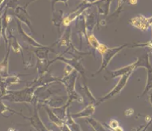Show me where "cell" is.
<instances>
[{"instance_id":"cell-1","label":"cell","mask_w":152,"mask_h":131,"mask_svg":"<svg viewBox=\"0 0 152 131\" xmlns=\"http://www.w3.org/2000/svg\"><path fill=\"white\" fill-rule=\"evenodd\" d=\"M36 88H38L37 85L35 86L26 87L17 91H7V94L2 99L15 102H30L33 100L34 93Z\"/></svg>"},{"instance_id":"cell-2","label":"cell","mask_w":152,"mask_h":131,"mask_svg":"<svg viewBox=\"0 0 152 131\" xmlns=\"http://www.w3.org/2000/svg\"><path fill=\"white\" fill-rule=\"evenodd\" d=\"M138 67H144L147 70V80H146V84H145V89L142 93V96H144L152 88V66L150 62L148 53H146L142 57H139L137 60L136 61L135 69L138 68Z\"/></svg>"},{"instance_id":"cell-3","label":"cell","mask_w":152,"mask_h":131,"mask_svg":"<svg viewBox=\"0 0 152 131\" xmlns=\"http://www.w3.org/2000/svg\"><path fill=\"white\" fill-rule=\"evenodd\" d=\"M132 72H130V73H128V74H126V75H122V76L120 77V79H119V82L117 83V85H116L115 86L107 93V94L105 95L102 98H100L96 104L98 105L99 103H101V102H103L106 101V100H108V99H110V98L115 97L116 95L119 94V93L122 91L123 88H124L125 85H127V83L129 81V79L130 78V75H132Z\"/></svg>"},{"instance_id":"cell-4","label":"cell","mask_w":152,"mask_h":131,"mask_svg":"<svg viewBox=\"0 0 152 131\" xmlns=\"http://www.w3.org/2000/svg\"><path fill=\"white\" fill-rule=\"evenodd\" d=\"M76 77H77V72H73L72 74L69 75L68 77L63 79V81L61 82L65 85L66 89H67L69 97V101L71 102L72 100H77L79 102H82L83 99L78 93H76L75 89Z\"/></svg>"},{"instance_id":"cell-5","label":"cell","mask_w":152,"mask_h":131,"mask_svg":"<svg viewBox=\"0 0 152 131\" xmlns=\"http://www.w3.org/2000/svg\"><path fill=\"white\" fill-rule=\"evenodd\" d=\"M129 44H124V45H120L119 47H115V48H108L106 52H104V54L102 55V66L100 69L97 71L93 74V75H96V74H99L100 72L102 71V70L106 69L107 67V66L109 65V63L111 61V59L115 57V56L121 50H123L124 49H125L126 47H129Z\"/></svg>"},{"instance_id":"cell-6","label":"cell","mask_w":152,"mask_h":131,"mask_svg":"<svg viewBox=\"0 0 152 131\" xmlns=\"http://www.w3.org/2000/svg\"><path fill=\"white\" fill-rule=\"evenodd\" d=\"M129 24L133 27L141 29L142 31H146L152 25V16L145 17L142 15H138L130 20Z\"/></svg>"},{"instance_id":"cell-7","label":"cell","mask_w":152,"mask_h":131,"mask_svg":"<svg viewBox=\"0 0 152 131\" xmlns=\"http://www.w3.org/2000/svg\"><path fill=\"white\" fill-rule=\"evenodd\" d=\"M13 14L17 16L18 21L25 23L33 31L32 24H31V21H30L31 19H30V16H29V14L27 13L26 6H16L13 9Z\"/></svg>"},{"instance_id":"cell-8","label":"cell","mask_w":152,"mask_h":131,"mask_svg":"<svg viewBox=\"0 0 152 131\" xmlns=\"http://www.w3.org/2000/svg\"><path fill=\"white\" fill-rule=\"evenodd\" d=\"M17 30L19 32V35H20V37L22 38L24 41H26V43H28L30 45L34 46V47H36V48H41V47H43L44 45H42L41 43H39V42L35 41L34 39L31 37V36L28 35L24 31L23 28L21 26V22L20 21H17Z\"/></svg>"},{"instance_id":"cell-9","label":"cell","mask_w":152,"mask_h":131,"mask_svg":"<svg viewBox=\"0 0 152 131\" xmlns=\"http://www.w3.org/2000/svg\"><path fill=\"white\" fill-rule=\"evenodd\" d=\"M11 45L7 47V54L2 62H0V76L1 79L6 78L9 76L8 74V62H9V54H10Z\"/></svg>"},{"instance_id":"cell-10","label":"cell","mask_w":152,"mask_h":131,"mask_svg":"<svg viewBox=\"0 0 152 131\" xmlns=\"http://www.w3.org/2000/svg\"><path fill=\"white\" fill-rule=\"evenodd\" d=\"M30 121L31 125L38 131H49L47 129L46 126L43 124L42 121L40 120L39 116L36 108L34 109V113L33 114V116L30 118Z\"/></svg>"},{"instance_id":"cell-11","label":"cell","mask_w":152,"mask_h":131,"mask_svg":"<svg viewBox=\"0 0 152 131\" xmlns=\"http://www.w3.org/2000/svg\"><path fill=\"white\" fill-rule=\"evenodd\" d=\"M135 69V62H133L132 64H130L129 66H126L123 68L118 69V70H115V71H109L110 75H111V78H115V77H118V76H122V75H124L128 73H130V72H132Z\"/></svg>"},{"instance_id":"cell-12","label":"cell","mask_w":152,"mask_h":131,"mask_svg":"<svg viewBox=\"0 0 152 131\" xmlns=\"http://www.w3.org/2000/svg\"><path fill=\"white\" fill-rule=\"evenodd\" d=\"M84 4V2L83 3V5L82 6H80V7L78 8V9L75 11V12H73L69 14V16H66L65 19H63V24L65 25V26H68L70 24V23L72 22L74 20L77 18L78 16H80L81 13H83L84 10L86 9L87 7L88 6H85V5H83Z\"/></svg>"},{"instance_id":"cell-13","label":"cell","mask_w":152,"mask_h":131,"mask_svg":"<svg viewBox=\"0 0 152 131\" xmlns=\"http://www.w3.org/2000/svg\"><path fill=\"white\" fill-rule=\"evenodd\" d=\"M94 111H95V105L91 103V104L88 105L86 107L80 112L72 114L71 116L73 118H88L94 113Z\"/></svg>"},{"instance_id":"cell-14","label":"cell","mask_w":152,"mask_h":131,"mask_svg":"<svg viewBox=\"0 0 152 131\" xmlns=\"http://www.w3.org/2000/svg\"><path fill=\"white\" fill-rule=\"evenodd\" d=\"M8 31H9L8 35L10 36V39H9V44L11 45V49L13 50L14 52H16V53L20 52V54L23 56V53H22V52H23V51H22V48H21V46L19 44V43L17 42V38L11 33L10 29H8Z\"/></svg>"},{"instance_id":"cell-15","label":"cell","mask_w":152,"mask_h":131,"mask_svg":"<svg viewBox=\"0 0 152 131\" xmlns=\"http://www.w3.org/2000/svg\"><path fill=\"white\" fill-rule=\"evenodd\" d=\"M46 111L48 115V117H49L50 121H52L53 124H56L57 127H59L61 129V128H62L65 125V124H66L65 121L57 117L56 115L54 114V112L53 111H51L49 108L46 107Z\"/></svg>"},{"instance_id":"cell-16","label":"cell","mask_w":152,"mask_h":131,"mask_svg":"<svg viewBox=\"0 0 152 131\" xmlns=\"http://www.w3.org/2000/svg\"><path fill=\"white\" fill-rule=\"evenodd\" d=\"M65 123H66L67 127L69 128L70 131H82L81 130V128L80 127V125L74 121V118L69 113L66 116Z\"/></svg>"},{"instance_id":"cell-17","label":"cell","mask_w":152,"mask_h":131,"mask_svg":"<svg viewBox=\"0 0 152 131\" xmlns=\"http://www.w3.org/2000/svg\"><path fill=\"white\" fill-rule=\"evenodd\" d=\"M70 30H71V28L69 27L68 29H66V31L63 35L62 38L60 40V44L61 46H65V47H68L70 43Z\"/></svg>"},{"instance_id":"cell-18","label":"cell","mask_w":152,"mask_h":131,"mask_svg":"<svg viewBox=\"0 0 152 131\" xmlns=\"http://www.w3.org/2000/svg\"><path fill=\"white\" fill-rule=\"evenodd\" d=\"M87 121L89 123L90 125H91V126H92L96 131H106V130L103 128L102 124L99 123L97 121H96V120L93 119V118H87Z\"/></svg>"},{"instance_id":"cell-19","label":"cell","mask_w":152,"mask_h":131,"mask_svg":"<svg viewBox=\"0 0 152 131\" xmlns=\"http://www.w3.org/2000/svg\"><path fill=\"white\" fill-rule=\"evenodd\" d=\"M88 43L93 48H94L95 49H97L99 48V46L101 45L100 42L97 40L95 36L93 35L92 33H88Z\"/></svg>"},{"instance_id":"cell-20","label":"cell","mask_w":152,"mask_h":131,"mask_svg":"<svg viewBox=\"0 0 152 131\" xmlns=\"http://www.w3.org/2000/svg\"><path fill=\"white\" fill-rule=\"evenodd\" d=\"M4 80L7 84V86H10L12 85H15V84H18V83L21 82L18 76H10V75L8 77L4 78Z\"/></svg>"},{"instance_id":"cell-21","label":"cell","mask_w":152,"mask_h":131,"mask_svg":"<svg viewBox=\"0 0 152 131\" xmlns=\"http://www.w3.org/2000/svg\"><path fill=\"white\" fill-rule=\"evenodd\" d=\"M7 87H8V86L5 83L4 79H0V98H3L5 95L7 94Z\"/></svg>"},{"instance_id":"cell-22","label":"cell","mask_w":152,"mask_h":131,"mask_svg":"<svg viewBox=\"0 0 152 131\" xmlns=\"http://www.w3.org/2000/svg\"><path fill=\"white\" fill-rule=\"evenodd\" d=\"M73 71H74V68L72 66L69 65V64H66V66H65V69H64V78L68 77L69 75H71Z\"/></svg>"},{"instance_id":"cell-23","label":"cell","mask_w":152,"mask_h":131,"mask_svg":"<svg viewBox=\"0 0 152 131\" xmlns=\"http://www.w3.org/2000/svg\"><path fill=\"white\" fill-rule=\"evenodd\" d=\"M109 126L112 130H115L116 128L119 127V122L116 121V120H111V121H110Z\"/></svg>"},{"instance_id":"cell-24","label":"cell","mask_w":152,"mask_h":131,"mask_svg":"<svg viewBox=\"0 0 152 131\" xmlns=\"http://www.w3.org/2000/svg\"><path fill=\"white\" fill-rule=\"evenodd\" d=\"M4 8V7L2 6V7L0 8V36L2 35V22H3V15H4V12L3 9Z\"/></svg>"},{"instance_id":"cell-25","label":"cell","mask_w":152,"mask_h":131,"mask_svg":"<svg viewBox=\"0 0 152 131\" xmlns=\"http://www.w3.org/2000/svg\"><path fill=\"white\" fill-rule=\"evenodd\" d=\"M133 114V110L132 109H129V110H126L125 115L126 116H129V115Z\"/></svg>"},{"instance_id":"cell-26","label":"cell","mask_w":152,"mask_h":131,"mask_svg":"<svg viewBox=\"0 0 152 131\" xmlns=\"http://www.w3.org/2000/svg\"><path fill=\"white\" fill-rule=\"evenodd\" d=\"M149 98H150V102H151V104L152 106V93L150 94V97H149Z\"/></svg>"},{"instance_id":"cell-27","label":"cell","mask_w":152,"mask_h":131,"mask_svg":"<svg viewBox=\"0 0 152 131\" xmlns=\"http://www.w3.org/2000/svg\"><path fill=\"white\" fill-rule=\"evenodd\" d=\"M130 4H136V3H137V1H134V2H129Z\"/></svg>"},{"instance_id":"cell-28","label":"cell","mask_w":152,"mask_h":131,"mask_svg":"<svg viewBox=\"0 0 152 131\" xmlns=\"http://www.w3.org/2000/svg\"><path fill=\"white\" fill-rule=\"evenodd\" d=\"M2 3H4V2H0V4H2Z\"/></svg>"},{"instance_id":"cell-29","label":"cell","mask_w":152,"mask_h":131,"mask_svg":"<svg viewBox=\"0 0 152 131\" xmlns=\"http://www.w3.org/2000/svg\"><path fill=\"white\" fill-rule=\"evenodd\" d=\"M137 131H138V130H137Z\"/></svg>"}]
</instances>
